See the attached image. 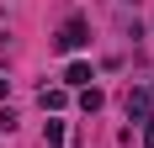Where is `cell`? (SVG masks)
<instances>
[{"label": "cell", "instance_id": "obj_3", "mask_svg": "<svg viewBox=\"0 0 154 148\" xmlns=\"http://www.w3.org/2000/svg\"><path fill=\"white\" fill-rule=\"evenodd\" d=\"M91 79H96V69H91V64H85V58H75V64H69V69H64V85H80V90H85V85H91Z\"/></svg>", "mask_w": 154, "mask_h": 148}, {"label": "cell", "instance_id": "obj_1", "mask_svg": "<svg viewBox=\"0 0 154 148\" xmlns=\"http://www.w3.org/2000/svg\"><path fill=\"white\" fill-rule=\"evenodd\" d=\"M122 106H128V122H133V127H149V122H154V79L133 85Z\"/></svg>", "mask_w": 154, "mask_h": 148}, {"label": "cell", "instance_id": "obj_5", "mask_svg": "<svg viewBox=\"0 0 154 148\" xmlns=\"http://www.w3.org/2000/svg\"><path fill=\"white\" fill-rule=\"evenodd\" d=\"M101 106H106V95H101L96 85H85V90H80V111H101Z\"/></svg>", "mask_w": 154, "mask_h": 148}, {"label": "cell", "instance_id": "obj_2", "mask_svg": "<svg viewBox=\"0 0 154 148\" xmlns=\"http://www.w3.org/2000/svg\"><path fill=\"white\" fill-rule=\"evenodd\" d=\"M85 43H91V21H85V16H69L64 32H59V53H80Z\"/></svg>", "mask_w": 154, "mask_h": 148}, {"label": "cell", "instance_id": "obj_6", "mask_svg": "<svg viewBox=\"0 0 154 148\" xmlns=\"http://www.w3.org/2000/svg\"><path fill=\"white\" fill-rule=\"evenodd\" d=\"M37 101H43V111H59V106H64V90H43Z\"/></svg>", "mask_w": 154, "mask_h": 148}, {"label": "cell", "instance_id": "obj_4", "mask_svg": "<svg viewBox=\"0 0 154 148\" xmlns=\"http://www.w3.org/2000/svg\"><path fill=\"white\" fill-rule=\"evenodd\" d=\"M43 143L48 148H64V143H69V127H64V122H48V127H43Z\"/></svg>", "mask_w": 154, "mask_h": 148}, {"label": "cell", "instance_id": "obj_7", "mask_svg": "<svg viewBox=\"0 0 154 148\" xmlns=\"http://www.w3.org/2000/svg\"><path fill=\"white\" fill-rule=\"evenodd\" d=\"M143 143H149V148H154V122H149V127H143Z\"/></svg>", "mask_w": 154, "mask_h": 148}]
</instances>
